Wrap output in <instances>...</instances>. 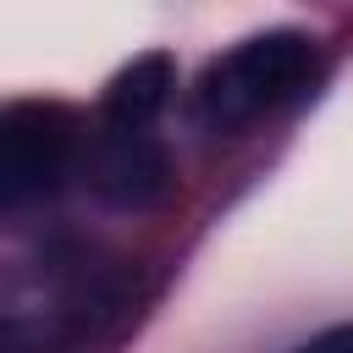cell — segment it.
I'll return each mask as SVG.
<instances>
[{
    "mask_svg": "<svg viewBox=\"0 0 353 353\" xmlns=\"http://www.w3.org/2000/svg\"><path fill=\"white\" fill-rule=\"evenodd\" d=\"M292 353H353V320L347 325H331V331H320L309 342H298Z\"/></svg>",
    "mask_w": 353,
    "mask_h": 353,
    "instance_id": "5",
    "label": "cell"
},
{
    "mask_svg": "<svg viewBox=\"0 0 353 353\" xmlns=\"http://www.w3.org/2000/svg\"><path fill=\"white\" fill-rule=\"evenodd\" d=\"M314 61H320V50L298 28H270V33H254V39L232 44L199 77V116H204V127L237 132V127L270 116L276 105H287L292 94L309 88Z\"/></svg>",
    "mask_w": 353,
    "mask_h": 353,
    "instance_id": "1",
    "label": "cell"
},
{
    "mask_svg": "<svg viewBox=\"0 0 353 353\" xmlns=\"http://www.w3.org/2000/svg\"><path fill=\"white\" fill-rule=\"evenodd\" d=\"M171 88H176V66H171V55H160V50L132 55V61L105 83L99 116H105V127H149V121L165 110Z\"/></svg>",
    "mask_w": 353,
    "mask_h": 353,
    "instance_id": "4",
    "label": "cell"
},
{
    "mask_svg": "<svg viewBox=\"0 0 353 353\" xmlns=\"http://www.w3.org/2000/svg\"><path fill=\"white\" fill-rule=\"evenodd\" d=\"M83 160L77 149V116L55 99H17L0 116V204H33L55 193L72 165Z\"/></svg>",
    "mask_w": 353,
    "mask_h": 353,
    "instance_id": "2",
    "label": "cell"
},
{
    "mask_svg": "<svg viewBox=\"0 0 353 353\" xmlns=\"http://www.w3.org/2000/svg\"><path fill=\"white\" fill-rule=\"evenodd\" d=\"M83 182L116 210H154L171 193V160L149 127H105L83 154Z\"/></svg>",
    "mask_w": 353,
    "mask_h": 353,
    "instance_id": "3",
    "label": "cell"
}]
</instances>
